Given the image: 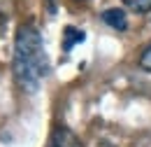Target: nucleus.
Wrapping results in <instances>:
<instances>
[{"instance_id": "f03ea898", "label": "nucleus", "mask_w": 151, "mask_h": 147, "mask_svg": "<svg viewBox=\"0 0 151 147\" xmlns=\"http://www.w3.org/2000/svg\"><path fill=\"white\" fill-rule=\"evenodd\" d=\"M47 147H84L79 135H77L72 129H68L65 124H56L51 129V135H49V143Z\"/></svg>"}, {"instance_id": "20e7f679", "label": "nucleus", "mask_w": 151, "mask_h": 147, "mask_svg": "<svg viewBox=\"0 0 151 147\" xmlns=\"http://www.w3.org/2000/svg\"><path fill=\"white\" fill-rule=\"evenodd\" d=\"M84 33L79 31V28H75V26H65V31H63V52H70L75 44H79V42H84Z\"/></svg>"}, {"instance_id": "f257e3e1", "label": "nucleus", "mask_w": 151, "mask_h": 147, "mask_svg": "<svg viewBox=\"0 0 151 147\" xmlns=\"http://www.w3.org/2000/svg\"><path fill=\"white\" fill-rule=\"evenodd\" d=\"M12 73L17 87L26 93H35L44 82V77L49 75V58L42 44V35L33 21H26L17 28Z\"/></svg>"}, {"instance_id": "7ed1b4c3", "label": "nucleus", "mask_w": 151, "mask_h": 147, "mask_svg": "<svg viewBox=\"0 0 151 147\" xmlns=\"http://www.w3.org/2000/svg\"><path fill=\"white\" fill-rule=\"evenodd\" d=\"M102 21L107 26H112L114 31H126L128 28V19H126V12L121 7H109L102 12Z\"/></svg>"}, {"instance_id": "423d86ee", "label": "nucleus", "mask_w": 151, "mask_h": 147, "mask_svg": "<svg viewBox=\"0 0 151 147\" xmlns=\"http://www.w3.org/2000/svg\"><path fill=\"white\" fill-rule=\"evenodd\" d=\"M123 2L135 12H149L151 9V0H123Z\"/></svg>"}, {"instance_id": "39448f33", "label": "nucleus", "mask_w": 151, "mask_h": 147, "mask_svg": "<svg viewBox=\"0 0 151 147\" xmlns=\"http://www.w3.org/2000/svg\"><path fill=\"white\" fill-rule=\"evenodd\" d=\"M139 68L147 70V73H151V42L139 52Z\"/></svg>"}]
</instances>
